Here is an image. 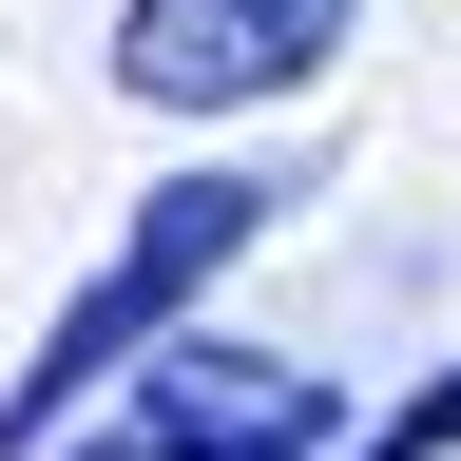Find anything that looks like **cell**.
I'll return each instance as SVG.
<instances>
[{"instance_id": "1", "label": "cell", "mask_w": 461, "mask_h": 461, "mask_svg": "<svg viewBox=\"0 0 461 461\" xmlns=\"http://www.w3.org/2000/svg\"><path fill=\"white\" fill-rule=\"evenodd\" d=\"M250 230H269V193H250V173H173V193H135V230L77 269V308H58V327H39V366L0 384V461H39L96 384H135L154 346H193V288L250 250Z\"/></svg>"}, {"instance_id": "2", "label": "cell", "mask_w": 461, "mask_h": 461, "mask_svg": "<svg viewBox=\"0 0 461 461\" xmlns=\"http://www.w3.org/2000/svg\"><path fill=\"white\" fill-rule=\"evenodd\" d=\"M58 461H346V384L269 366V346H154L115 384V423L58 442Z\"/></svg>"}, {"instance_id": "3", "label": "cell", "mask_w": 461, "mask_h": 461, "mask_svg": "<svg viewBox=\"0 0 461 461\" xmlns=\"http://www.w3.org/2000/svg\"><path fill=\"white\" fill-rule=\"evenodd\" d=\"M366 0H115V96L154 115H250V96H308Z\"/></svg>"}, {"instance_id": "4", "label": "cell", "mask_w": 461, "mask_h": 461, "mask_svg": "<svg viewBox=\"0 0 461 461\" xmlns=\"http://www.w3.org/2000/svg\"><path fill=\"white\" fill-rule=\"evenodd\" d=\"M346 461H461V366H442L423 403H403V423H384V442H346Z\"/></svg>"}]
</instances>
